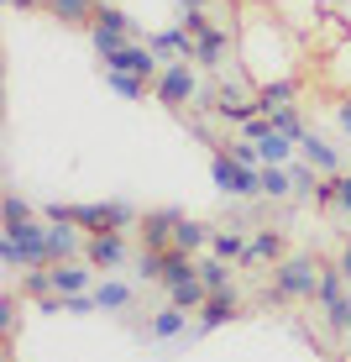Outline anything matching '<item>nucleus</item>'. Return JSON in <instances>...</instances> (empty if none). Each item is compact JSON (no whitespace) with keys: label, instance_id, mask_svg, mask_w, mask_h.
I'll return each instance as SVG.
<instances>
[{"label":"nucleus","instance_id":"aec40b11","mask_svg":"<svg viewBox=\"0 0 351 362\" xmlns=\"http://www.w3.org/2000/svg\"><path fill=\"white\" fill-rule=\"evenodd\" d=\"M199 279H205V289H210V294L236 289V284H231V263H225V257H215V252L199 257Z\"/></svg>","mask_w":351,"mask_h":362},{"label":"nucleus","instance_id":"9d476101","mask_svg":"<svg viewBox=\"0 0 351 362\" xmlns=\"http://www.w3.org/2000/svg\"><path fill=\"white\" fill-rule=\"evenodd\" d=\"M288 257V242H283V231H273V226H257L252 231V247H246V257L242 263L252 268V263H283Z\"/></svg>","mask_w":351,"mask_h":362},{"label":"nucleus","instance_id":"412c9836","mask_svg":"<svg viewBox=\"0 0 351 362\" xmlns=\"http://www.w3.org/2000/svg\"><path fill=\"white\" fill-rule=\"evenodd\" d=\"M131 273H136L142 284H162V273H168V252H157V247H142Z\"/></svg>","mask_w":351,"mask_h":362},{"label":"nucleus","instance_id":"a878e982","mask_svg":"<svg viewBox=\"0 0 351 362\" xmlns=\"http://www.w3.org/2000/svg\"><path fill=\"white\" fill-rule=\"evenodd\" d=\"M90 42H95V53H100V58H110L116 47H126L131 37H126V32H110V27H90Z\"/></svg>","mask_w":351,"mask_h":362},{"label":"nucleus","instance_id":"f257e3e1","mask_svg":"<svg viewBox=\"0 0 351 362\" xmlns=\"http://www.w3.org/2000/svg\"><path fill=\"white\" fill-rule=\"evenodd\" d=\"M320 257H309V252H288L283 263H273V289L268 299L273 305H283V299H315L320 289Z\"/></svg>","mask_w":351,"mask_h":362},{"label":"nucleus","instance_id":"7ed1b4c3","mask_svg":"<svg viewBox=\"0 0 351 362\" xmlns=\"http://www.w3.org/2000/svg\"><path fill=\"white\" fill-rule=\"evenodd\" d=\"M194 69H199L194 58H168V64L157 69V79H153V95H157L168 110H184V105H189V100H194L199 90H205Z\"/></svg>","mask_w":351,"mask_h":362},{"label":"nucleus","instance_id":"9b49d317","mask_svg":"<svg viewBox=\"0 0 351 362\" xmlns=\"http://www.w3.org/2000/svg\"><path fill=\"white\" fill-rule=\"evenodd\" d=\"M42 11L53 21H64V27H84V32H90L95 16H100V0H47Z\"/></svg>","mask_w":351,"mask_h":362},{"label":"nucleus","instance_id":"4468645a","mask_svg":"<svg viewBox=\"0 0 351 362\" xmlns=\"http://www.w3.org/2000/svg\"><path fill=\"white\" fill-rule=\"evenodd\" d=\"M299 84H294V74L288 79H273V84H257V116H273L278 105H299Z\"/></svg>","mask_w":351,"mask_h":362},{"label":"nucleus","instance_id":"6e6552de","mask_svg":"<svg viewBox=\"0 0 351 362\" xmlns=\"http://www.w3.org/2000/svg\"><path fill=\"white\" fill-rule=\"evenodd\" d=\"M179 221H184V210H173V205L147 210L142 226H136V236H142V247H157V252H168V247H173V226H179Z\"/></svg>","mask_w":351,"mask_h":362},{"label":"nucleus","instance_id":"bb28decb","mask_svg":"<svg viewBox=\"0 0 351 362\" xmlns=\"http://www.w3.org/2000/svg\"><path fill=\"white\" fill-rule=\"evenodd\" d=\"M179 27L189 32V37H205L210 27H215V21L205 16V6H179Z\"/></svg>","mask_w":351,"mask_h":362},{"label":"nucleus","instance_id":"473e14b6","mask_svg":"<svg viewBox=\"0 0 351 362\" xmlns=\"http://www.w3.org/2000/svg\"><path fill=\"white\" fill-rule=\"evenodd\" d=\"M11 11H32V6H47V0H6Z\"/></svg>","mask_w":351,"mask_h":362},{"label":"nucleus","instance_id":"20e7f679","mask_svg":"<svg viewBox=\"0 0 351 362\" xmlns=\"http://www.w3.org/2000/svg\"><path fill=\"white\" fill-rule=\"evenodd\" d=\"M210 179H215V189L231 194V199H257L262 194V168H242L225 147L210 158Z\"/></svg>","mask_w":351,"mask_h":362},{"label":"nucleus","instance_id":"f8f14e48","mask_svg":"<svg viewBox=\"0 0 351 362\" xmlns=\"http://www.w3.org/2000/svg\"><path fill=\"white\" fill-rule=\"evenodd\" d=\"M184 331H189V310H184V305H173V299L157 310L153 320H147V336H153V341H179Z\"/></svg>","mask_w":351,"mask_h":362},{"label":"nucleus","instance_id":"2eb2a0df","mask_svg":"<svg viewBox=\"0 0 351 362\" xmlns=\"http://www.w3.org/2000/svg\"><path fill=\"white\" fill-rule=\"evenodd\" d=\"M95 305L105 310V315H121V310H131V289L121 279H110V273H100V284H95Z\"/></svg>","mask_w":351,"mask_h":362},{"label":"nucleus","instance_id":"dca6fc26","mask_svg":"<svg viewBox=\"0 0 351 362\" xmlns=\"http://www.w3.org/2000/svg\"><path fill=\"white\" fill-rule=\"evenodd\" d=\"M246 247H252V236H242V226H231V231H210V252L225 257V263H242Z\"/></svg>","mask_w":351,"mask_h":362},{"label":"nucleus","instance_id":"cd10ccee","mask_svg":"<svg viewBox=\"0 0 351 362\" xmlns=\"http://www.w3.org/2000/svg\"><path fill=\"white\" fill-rule=\"evenodd\" d=\"M325 331H351V294H341L335 305H325Z\"/></svg>","mask_w":351,"mask_h":362},{"label":"nucleus","instance_id":"423d86ee","mask_svg":"<svg viewBox=\"0 0 351 362\" xmlns=\"http://www.w3.org/2000/svg\"><path fill=\"white\" fill-rule=\"evenodd\" d=\"M105 69H116V74H136V79H157L162 58L153 53V42H142V37H131L126 47H116V53L105 58Z\"/></svg>","mask_w":351,"mask_h":362},{"label":"nucleus","instance_id":"1a4fd4ad","mask_svg":"<svg viewBox=\"0 0 351 362\" xmlns=\"http://www.w3.org/2000/svg\"><path fill=\"white\" fill-rule=\"evenodd\" d=\"M225 53H231V27H210L205 37H194V64L220 74L225 69Z\"/></svg>","mask_w":351,"mask_h":362},{"label":"nucleus","instance_id":"c85d7f7f","mask_svg":"<svg viewBox=\"0 0 351 362\" xmlns=\"http://www.w3.org/2000/svg\"><path fill=\"white\" fill-rule=\"evenodd\" d=\"M0 331H6V336H16V294H6V299H0Z\"/></svg>","mask_w":351,"mask_h":362},{"label":"nucleus","instance_id":"a211bd4d","mask_svg":"<svg viewBox=\"0 0 351 362\" xmlns=\"http://www.w3.org/2000/svg\"><path fill=\"white\" fill-rule=\"evenodd\" d=\"M173 247H179V252H210V226L184 216L179 226H173Z\"/></svg>","mask_w":351,"mask_h":362},{"label":"nucleus","instance_id":"72a5a7b5","mask_svg":"<svg viewBox=\"0 0 351 362\" xmlns=\"http://www.w3.org/2000/svg\"><path fill=\"white\" fill-rule=\"evenodd\" d=\"M346 341H351V331H346Z\"/></svg>","mask_w":351,"mask_h":362},{"label":"nucleus","instance_id":"0eeeda50","mask_svg":"<svg viewBox=\"0 0 351 362\" xmlns=\"http://www.w3.org/2000/svg\"><path fill=\"white\" fill-rule=\"evenodd\" d=\"M236 315H242V294H236V289H220V294H210L205 305H199L194 331H199V336H205V331H220V326H231Z\"/></svg>","mask_w":351,"mask_h":362},{"label":"nucleus","instance_id":"393cba45","mask_svg":"<svg viewBox=\"0 0 351 362\" xmlns=\"http://www.w3.org/2000/svg\"><path fill=\"white\" fill-rule=\"evenodd\" d=\"M105 84H110V90H116L121 100H142L153 79H136V74H116V69H105Z\"/></svg>","mask_w":351,"mask_h":362},{"label":"nucleus","instance_id":"6ab92c4d","mask_svg":"<svg viewBox=\"0 0 351 362\" xmlns=\"http://www.w3.org/2000/svg\"><path fill=\"white\" fill-rule=\"evenodd\" d=\"M262 199H294V173H288V163H262Z\"/></svg>","mask_w":351,"mask_h":362},{"label":"nucleus","instance_id":"39448f33","mask_svg":"<svg viewBox=\"0 0 351 362\" xmlns=\"http://www.w3.org/2000/svg\"><path fill=\"white\" fill-rule=\"evenodd\" d=\"M126 231H95L90 242H84V263H90L95 273H116L126 268Z\"/></svg>","mask_w":351,"mask_h":362},{"label":"nucleus","instance_id":"2f4dec72","mask_svg":"<svg viewBox=\"0 0 351 362\" xmlns=\"http://www.w3.org/2000/svg\"><path fill=\"white\" fill-rule=\"evenodd\" d=\"M335 263H341V273H346V284H351V242L341 247V257H335Z\"/></svg>","mask_w":351,"mask_h":362},{"label":"nucleus","instance_id":"7c9ffc66","mask_svg":"<svg viewBox=\"0 0 351 362\" xmlns=\"http://www.w3.org/2000/svg\"><path fill=\"white\" fill-rule=\"evenodd\" d=\"M335 121H341V132H346V142H351V95L335 100Z\"/></svg>","mask_w":351,"mask_h":362},{"label":"nucleus","instance_id":"4be33fe9","mask_svg":"<svg viewBox=\"0 0 351 362\" xmlns=\"http://www.w3.org/2000/svg\"><path fill=\"white\" fill-rule=\"evenodd\" d=\"M27 221H37V210H32V199H21V194H6V199H0V226H6V231H16V226H27Z\"/></svg>","mask_w":351,"mask_h":362},{"label":"nucleus","instance_id":"c756f323","mask_svg":"<svg viewBox=\"0 0 351 362\" xmlns=\"http://www.w3.org/2000/svg\"><path fill=\"white\" fill-rule=\"evenodd\" d=\"M335 205L351 216V173H335Z\"/></svg>","mask_w":351,"mask_h":362},{"label":"nucleus","instance_id":"f3484780","mask_svg":"<svg viewBox=\"0 0 351 362\" xmlns=\"http://www.w3.org/2000/svg\"><path fill=\"white\" fill-rule=\"evenodd\" d=\"M299 158H309V163H315L320 173H341V153H335L331 142H320L315 132H309L304 142H299Z\"/></svg>","mask_w":351,"mask_h":362},{"label":"nucleus","instance_id":"f03ea898","mask_svg":"<svg viewBox=\"0 0 351 362\" xmlns=\"http://www.w3.org/2000/svg\"><path fill=\"white\" fill-rule=\"evenodd\" d=\"M0 263H6L11 273L53 263V247H47V216L42 221H27V226H16V231L0 236Z\"/></svg>","mask_w":351,"mask_h":362},{"label":"nucleus","instance_id":"5701e85b","mask_svg":"<svg viewBox=\"0 0 351 362\" xmlns=\"http://www.w3.org/2000/svg\"><path fill=\"white\" fill-rule=\"evenodd\" d=\"M168 299H173V305H184L189 315H199V305L210 299V289H205V279H189V284H173Z\"/></svg>","mask_w":351,"mask_h":362},{"label":"nucleus","instance_id":"ddd939ff","mask_svg":"<svg viewBox=\"0 0 351 362\" xmlns=\"http://www.w3.org/2000/svg\"><path fill=\"white\" fill-rule=\"evenodd\" d=\"M147 42H153V53L162 58V64H168V58H194V37L184 27H162V32L147 37Z\"/></svg>","mask_w":351,"mask_h":362},{"label":"nucleus","instance_id":"b1692460","mask_svg":"<svg viewBox=\"0 0 351 362\" xmlns=\"http://www.w3.org/2000/svg\"><path fill=\"white\" fill-rule=\"evenodd\" d=\"M273 127H278L283 136H294V142H304V136H309L304 116H299V105H278V110H273Z\"/></svg>","mask_w":351,"mask_h":362}]
</instances>
